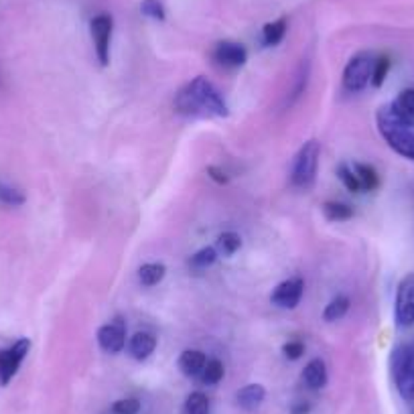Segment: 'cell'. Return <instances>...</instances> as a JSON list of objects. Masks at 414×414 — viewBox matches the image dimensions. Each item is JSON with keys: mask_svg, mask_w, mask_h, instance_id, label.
<instances>
[{"mask_svg": "<svg viewBox=\"0 0 414 414\" xmlns=\"http://www.w3.org/2000/svg\"><path fill=\"white\" fill-rule=\"evenodd\" d=\"M91 39H94V49L96 57L102 67L110 64V41H112V31H114V21L110 14H98L91 19Z\"/></svg>", "mask_w": 414, "mask_h": 414, "instance_id": "52a82bcc", "label": "cell"}, {"mask_svg": "<svg viewBox=\"0 0 414 414\" xmlns=\"http://www.w3.org/2000/svg\"><path fill=\"white\" fill-rule=\"evenodd\" d=\"M240 248H242V238H240V233L223 232L220 238H218V248H216V250H220L223 256H232V254H236Z\"/></svg>", "mask_w": 414, "mask_h": 414, "instance_id": "d4e9b609", "label": "cell"}, {"mask_svg": "<svg viewBox=\"0 0 414 414\" xmlns=\"http://www.w3.org/2000/svg\"><path fill=\"white\" fill-rule=\"evenodd\" d=\"M216 260H218V250H216V248L207 246L195 252L193 256L189 258V266L195 268V271H206V268H209Z\"/></svg>", "mask_w": 414, "mask_h": 414, "instance_id": "7402d4cb", "label": "cell"}, {"mask_svg": "<svg viewBox=\"0 0 414 414\" xmlns=\"http://www.w3.org/2000/svg\"><path fill=\"white\" fill-rule=\"evenodd\" d=\"M98 343L106 353H120L126 345V323L116 317L98 329Z\"/></svg>", "mask_w": 414, "mask_h": 414, "instance_id": "9c48e42d", "label": "cell"}, {"mask_svg": "<svg viewBox=\"0 0 414 414\" xmlns=\"http://www.w3.org/2000/svg\"><path fill=\"white\" fill-rule=\"evenodd\" d=\"M283 353H285L286 360H298V358H303V353H305V343L303 341H298V339H293V341H286L285 345H283Z\"/></svg>", "mask_w": 414, "mask_h": 414, "instance_id": "4dcf8cb0", "label": "cell"}, {"mask_svg": "<svg viewBox=\"0 0 414 414\" xmlns=\"http://www.w3.org/2000/svg\"><path fill=\"white\" fill-rule=\"evenodd\" d=\"M375 124L390 148L396 155L414 161V124H408L392 112L390 106H382L375 114Z\"/></svg>", "mask_w": 414, "mask_h": 414, "instance_id": "7a4b0ae2", "label": "cell"}, {"mask_svg": "<svg viewBox=\"0 0 414 414\" xmlns=\"http://www.w3.org/2000/svg\"><path fill=\"white\" fill-rule=\"evenodd\" d=\"M226 374V368H223V363L220 360H207L206 368H203V372H201V382L203 384H209V386H213V384H218L221 382V378Z\"/></svg>", "mask_w": 414, "mask_h": 414, "instance_id": "cb8c5ba5", "label": "cell"}, {"mask_svg": "<svg viewBox=\"0 0 414 414\" xmlns=\"http://www.w3.org/2000/svg\"><path fill=\"white\" fill-rule=\"evenodd\" d=\"M337 177H339V181L343 183L345 189L351 191V193H360L362 191V185H360V181H358V177H355V173H353V168L350 165L341 163L337 167Z\"/></svg>", "mask_w": 414, "mask_h": 414, "instance_id": "4316f807", "label": "cell"}, {"mask_svg": "<svg viewBox=\"0 0 414 414\" xmlns=\"http://www.w3.org/2000/svg\"><path fill=\"white\" fill-rule=\"evenodd\" d=\"M207 358L203 351L199 350H185L179 358V370L189 378H199L203 368H206Z\"/></svg>", "mask_w": 414, "mask_h": 414, "instance_id": "5bb4252c", "label": "cell"}, {"mask_svg": "<svg viewBox=\"0 0 414 414\" xmlns=\"http://www.w3.org/2000/svg\"><path fill=\"white\" fill-rule=\"evenodd\" d=\"M167 274V268L165 264L161 262H148V264H143L141 271H138V281L143 286H155L158 285Z\"/></svg>", "mask_w": 414, "mask_h": 414, "instance_id": "ac0fdd59", "label": "cell"}, {"mask_svg": "<svg viewBox=\"0 0 414 414\" xmlns=\"http://www.w3.org/2000/svg\"><path fill=\"white\" fill-rule=\"evenodd\" d=\"M207 175H209V179H213V181L218 183V185H226V183L230 181V177L226 175V171H221L220 167H207Z\"/></svg>", "mask_w": 414, "mask_h": 414, "instance_id": "1f68e13d", "label": "cell"}, {"mask_svg": "<svg viewBox=\"0 0 414 414\" xmlns=\"http://www.w3.org/2000/svg\"><path fill=\"white\" fill-rule=\"evenodd\" d=\"M348 310H350V298L345 297V295H337L323 310V319L325 321H329V323H333V321H339V319H343L345 315H348Z\"/></svg>", "mask_w": 414, "mask_h": 414, "instance_id": "ffe728a7", "label": "cell"}, {"mask_svg": "<svg viewBox=\"0 0 414 414\" xmlns=\"http://www.w3.org/2000/svg\"><path fill=\"white\" fill-rule=\"evenodd\" d=\"M138 410H141V402L136 398H122L114 402L112 406V414H138Z\"/></svg>", "mask_w": 414, "mask_h": 414, "instance_id": "f546056e", "label": "cell"}, {"mask_svg": "<svg viewBox=\"0 0 414 414\" xmlns=\"http://www.w3.org/2000/svg\"><path fill=\"white\" fill-rule=\"evenodd\" d=\"M264 398H266V390L262 384H248L236 394V400L244 410H256Z\"/></svg>", "mask_w": 414, "mask_h": 414, "instance_id": "9a60e30c", "label": "cell"}, {"mask_svg": "<svg viewBox=\"0 0 414 414\" xmlns=\"http://www.w3.org/2000/svg\"><path fill=\"white\" fill-rule=\"evenodd\" d=\"M0 203L13 207L23 206L25 203V193L21 189L13 187V185H9V183L0 181Z\"/></svg>", "mask_w": 414, "mask_h": 414, "instance_id": "484cf974", "label": "cell"}, {"mask_svg": "<svg viewBox=\"0 0 414 414\" xmlns=\"http://www.w3.org/2000/svg\"><path fill=\"white\" fill-rule=\"evenodd\" d=\"M185 414H209V398L203 392H191L183 406Z\"/></svg>", "mask_w": 414, "mask_h": 414, "instance_id": "603a6c76", "label": "cell"}, {"mask_svg": "<svg viewBox=\"0 0 414 414\" xmlns=\"http://www.w3.org/2000/svg\"><path fill=\"white\" fill-rule=\"evenodd\" d=\"M309 413H310L309 402H297V404H293V408H291V414H309Z\"/></svg>", "mask_w": 414, "mask_h": 414, "instance_id": "d6a6232c", "label": "cell"}, {"mask_svg": "<svg viewBox=\"0 0 414 414\" xmlns=\"http://www.w3.org/2000/svg\"><path fill=\"white\" fill-rule=\"evenodd\" d=\"M353 173L358 177V181L362 185V191H374L380 187V175L374 167L363 165V163H353Z\"/></svg>", "mask_w": 414, "mask_h": 414, "instance_id": "e0dca14e", "label": "cell"}, {"mask_svg": "<svg viewBox=\"0 0 414 414\" xmlns=\"http://www.w3.org/2000/svg\"><path fill=\"white\" fill-rule=\"evenodd\" d=\"M390 108L400 120L408 122V124H414V88L402 90L396 96V100L390 104Z\"/></svg>", "mask_w": 414, "mask_h": 414, "instance_id": "2e32d148", "label": "cell"}, {"mask_svg": "<svg viewBox=\"0 0 414 414\" xmlns=\"http://www.w3.org/2000/svg\"><path fill=\"white\" fill-rule=\"evenodd\" d=\"M29 350H31V341L25 337L14 341L11 348L0 350V386H6L16 375Z\"/></svg>", "mask_w": 414, "mask_h": 414, "instance_id": "ba28073f", "label": "cell"}, {"mask_svg": "<svg viewBox=\"0 0 414 414\" xmlns=\"http://www.w3.org/2000/svg\"><path fill=\"white\" fill-rule=\"evenodd\" d=\"M175 110L185 116H228V104L220 90L206 78H195L185 84L175 96Z\"/></svg>", "mask_w": 414, "mask_h": 414, "instance_id": "6da1fadb", "label": "cell"}, {"mask_svg": "<svg viewBox=\"0 0 414 414\" xmlns=\"http://www.w3.org/2000/svg\"><path fill=\"white\" fill-rule=\"evenodd\" d=\"M303 293H305V283H303V278L295 276V278L283 281L276 286L272 291L271 301L272 305H276L281 309H295L303 298Z\"/></svg>", "mask_w": 414, "mask_h": 414, "instance_id": "30bf717a", "label": "cell"}, {"mask_svg": "<svg viewBox=\"0 0 414 414\" xmlns=\"http://www.w3.org/2000/svg\"><path fill=\"white\" fill-rule=\"evenodd\" d=\"M213 59L221 67H242L248 61V51L244 45L233 43V41H221L213 49Z\"/></svg>", "mask_w": 414, "mask_h": 414, "instance_id": "8fae6325", "label": "cell"}, {"mask_svg": "<svg viewBox=\"0 0 414 414\" xmlns=\"http://www.w3.org/2000/svg\"><path fill=\"white\" fill-rule=\"evenodd\" d=\"M390 374L402 400L414 406V341L394 348L390 355Z\"/></svg>", "mask_w": 414, "mask_h": 414, "instance_id": "3957f363", "label": "cell"}, {"mask_svg": "<svg viewBox=\"0 0 414 414\" xmlns=\"http://www.w3.org/2000/svg\"><path fill=\"white\" fill-rule=\"evenodd\" d=\"M394 319L402 329L414 325V272L406 274L398 285L394 301Z\"/></svg>", "mask_w": 414, "mask_h": 414, "instance_id": "8992f818", "label": "cell"}, {"mask_svg": "<svg viewBox=\"0 0 414 414\" xmlns=\"http://www.w3.org/2000/svg\"><path fill=\"white\" fill-rule=\"evenodd\" d=\"M319 153L321 146L317 141H309L301 146V151L295 156L293 171H291V181L298 189H309L317 177V167H319Z\"/></svg>", "mask_w": 414, "mask_h": 414, "instance_id": "277c9868", "label": "cell"}, {"mask_svg": "<svg viewBox=\"0 0 414 414\" xmlns=\"http://www.w3.org/2000/svg\"><path fill=\"white\" fill-rule=\"evenodd\" d=\"M155 348H156V339H155V335H153V333H148V331H138V333H134V335L130 337V341H128L130 355H132L134 360H138V362L148 360V358L153 355Z\"/></svg>", "mask_w": 414, "mask_h": 414, "instance_id": "7c38bea8", "label": "cell"}, {"mask_svg": "<svg viewBox=\"0 0 414 414\" xmlns=\"http://www.w3.org/2000/svg\"><path fill=\"white\" fill-rule=\"evenodd\" d=\"M375 57L372 53L362 51L353 55L345 69H343V88L351 94L362 91L368 84H372V71H374Z\"/></svg>", "mask_w": 414, "mask_h": 414, "instance_id": "5b68a950", "label": "cell"}, {"mask_svg": "<svg viewBox=\"0 0 414 414\" xmlns=\"http://www.w3.org/2000/svg\"><path fill=\"white\" fill-rule=\"evenodd\" d=\"M388 71H390V57H386V55L375 57L374 71H372V86H374V88H382L386 78H388Z\"/></svg>", "mask_w": 414, "mask_h": 414, "instance_id": "83f0119b", "label": "cell"}, {"mask_svg": "<svg viewBox=\"0 0 414 414\" xmlns=\"http://www.w3.org/2000/svg\"><path fill=\"white\" fill-rule=\"evenodd\" d=\"M286 26H288L286 19H278V21H272L268 25H264V29H262V41H264V45L266 47L278 45L281 41L285 39Z\"/></svg>", "mask_w": 414, "mask_h": 414, "instance_id": "d6986e66", "label": "cell"}, {"mask_svg": "<svg viewBox=\"0 0 414 414\" xmlns=\"http://www.w3.org/2000/svg\"><path fill=\"white\" fill-rule=\"evenodd\" d=\"M323 213L327 220L331 221H345L353 218V207L341 201H327L323 206Z\"/></svg>", "mask_w": 414, "mask_h": 414, "instance_id": "44dd1931", "label": "cell"}, {"mask_svg": "<svg viewBox=\"0 0 414 414\" xmlns=\"http://www.w3.org/2000/svg\"><path fill=\"white\" fill-rule=\"evenodd\" d=\"M141 13L144 16H148V19H155V21H165V16H167L161 0H143L141 2Z\"/></svg>", "mask_w": 414, "mask_h": 414, "instance_id": "f1b7e54d", "label": "cell"}, {"mask_svg": "<svg viewBox=\"0 0 414 414\" xmlns=\"http://www.w3.org/2000/svg\"><path fill=\"white\" fill-rule=\"evenodd\" d=\"M303 382H305V386L310 390H321L327 384V365H325L323 360H319V358H315V360H310L307 365H305V370H303Z\"/></svg>", "mask_w": 414, "mask_h": 414, "instance_id": "4fadbf2b", "label": "cell"}]
</instances>
